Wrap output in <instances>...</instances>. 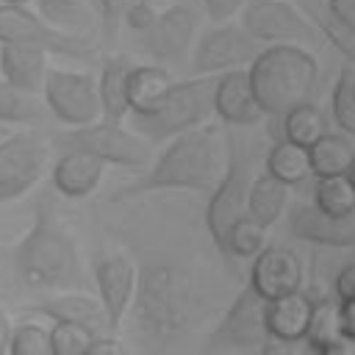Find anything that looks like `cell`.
Segmentation results:
<instances>
[{
	"label": "cell",
	"instance_id": "cell-2",
	"mask_svg": "<svg viewBox=\"0 0 355 355\" xmlns=\"http://www.w3.org/2000/svg\"><path fill=\"white\" fill-rule=\"evenodd\" d=\"M11 261L17 277L31 291H86V272L78 244L44 208H39L33 225L17 241Z\"/></svg>",
	"mask_w": 355,
	"mask_h": 355
},
{
	"label": "cell",
	"instance_id": "cell-20",
	"mask_svg": "<svg viewBox=\"0 0 355 355\" xmlns=\"http://www.w3.org/2000/svg\"><path fill=\"white\" fill-rule=\"evenodd\" d=\"M105 166L108 164H103L100 158H94L89 153L64 150L50 169V180L58 194H64L69 200H80V197H89L100 186Z\"/></svg>",
	"mask_w": 355,
	"mask_h": 355
},
{
	"label": "cell",
	"instance_id": "cell-17",
	"mask_svg": "<svg viewBox=\"0 0 355 355\" xmlns=\"http://www.w3.org/2000/svg\"><path fill=\"white\" fill-rule=\"evenodd\" d=\"M288 230L291 236L324 244V247H355V214L352 216H330L319 211L313 202H294L288 208Z\"/></svg>",
	"mask_w": 355,
	"mask_h": 355
},
{
	"label": "cell",
	"instance_id": "cell-5",
	"mask_svg": "<svg viewBox=\"0 0 355 355\" xmlns=\"http://www.w3.org/2000/svg\"><path fill=\"white\" fill-rule=\"evenodd\" d=\"M214 83L216 75H194L172 83L169 94L153 114L133 116V130L153 144L205 125L214 114Z\"/></svg>",
	"mask_w": 355,
	"mask_h": 355
},
{
	"label": "cell",
	"instance_id": "cell-49",
	"mask_svg": "<svg viewBox=\"0 0 355 355\" xmlns=\"http://www.w3.org/2000/svg\"><path fill=\"white\" fill-rule=\"evenodd\" d=\"M352 92H355V78H352Z\"/></svg>",
	"mask_w": 355,
	"mask_h": 355
},
{
	"label": "cell",
	"instance_id": "cell-22",
	"mask_svg": "<svg viewBox=\"0 0 355 355\" xmlns=\"http://www.w3.org/2000/svg\"><path fill=\"white\" fill-rule=\"evenodd\" d=\"M50 53L33 44H0V78L28 94L42 92Z\"/></svg>",
	"mask_w": 355,
	"mask_h": 355
},
{
	"label": "cell",
	"instance_id": "cell-19",
	"mask_svg": "<svg viewBox=\"0 0 355 355\" xmlns=\"http://www.w3.org/2000/svg\"><path fill=\"white\" fill-rule=\"evenodd\" d=\"M36 311L42 316L53 319V322L78 324V327L89 330L92 336L111 333L100 300L86 294V291H55V294H47L44 300L36 302Z\"/></svg>",
	"mask_w": 355,
	"mask_h": 355
},
{
	"label": "cell",
	"instance_id": "cell-44",
	"mask_svg": "<svg viewBox=\"0 0 355 355\" xmlns=\"http://www.w3.org/2000/svg\"><path fill=\"white\" fill-rule=\"evenodd\" d=\"M327 11L349 28H355V0H327Z\"/></svg>",
	"mask_w": 355,
	"mask_h": 355
},
{
	"label": "cell",
	"instance_id": "cell-28",
	"mask_svg": "<svg viewBox=\"0 0 355 355\" xmlns=\"http://www.w3.org/2000/svg\"><path fill=\"white\" fill-rule=\"evenodd\" d=\"M266 172L286 186H297V183L308 180L313 175L311 161H308V147H300L288 139L277 141L266 155Z\"/></svg>",
	"mask_w": 355,
	"mask_h": 355
},
{
	"label": "cell",
	"instance_id": "cell-11",
	"mask_svg": "<svg viewBox=\"0 0 355 355\" xmlns=\"http://www.w3.org/2000/svg\"><path fill=\"white\" fill-rule=\"evenodd\" d=\"M261 50V42H255L241 25L219 22L194 42L189 58L191 75H222L230 69H247Z\"/></svg>",
	"mask_w": 355,
	"mask_h": 355
},
{
	"label": "cell",
	"instance_id": "cell-21",
	"mask_svg": "<svg viewBox=\"0 0 355 355\" xmlns=\"http://www.w3.org/2000/svg\"><path fill=\"white\" fill-rule=\"evenodd\" d=\"M311 311H313V300L302 291L269 300L263 308V330L269 341L277 344H294L305 338L308 322H311Z\"/></svg>",
	"mask_w": 355,
	"mask_h": 355
},
{
	"label": "cell",
	"instance_id": "cell-7",
	"mask_svg": "<svg viewBox=\"0 0 355 355\" xmlns=\"http://www.w3.org/2000/svg\"><path fill=\"white\" fill-rule=\"evenodd\" d=\"M50 153V136L36 128L0 136V205L25 197L44 178Z\"/></svg>",
	"mask_w": 355,
	"mask_h": 355
},
{
	"label": "cell",
	"instance_id": "cell-41",
	"mask_svg": "<svg viewBox=\"0 0 355 355\" xmlns=\"http://www.w3.org/2000/svg\"><path fill=\"white\" fill-rule=\"evenodd\" d=\"M333 297H336L338 302L355 300V261L347 263V266L336 275V280H333Z\"/></svg>",
	"mask_w": 355,
	"mask_h": 355
},
{
	"label": "cell",
	"instance_id": "cell-34",
	"mask_svg": "<svg viewBox=\"0 0 355 355\" xmlns=\"http://www.w3.org/2000/svg\"><path fill=\"white\" fill-rule=\"evenodd\" d=\"M308 19H311L313 28L322 31V36L355 67V28H349L347 22H341L338 17H333V14L327 11V6H324V8H313V17H308Z\"/></svg>",
	"mask_w": 355,
	"mask_h": 355
},
{
	"label": "cell",
	"instance_id": "cell-37",
	"mask_svg": "<svg viewBox=\"0 0 355 355\" xmlns=\"http://www.w3.org/2000/svg\"><path fill=\"white\" fill-rule=\"evenodd\" d=\"M47 333H50V355H83L89 341L94 338L89 330L67 322H53Z\"/></svg>",
	"mask_w": 355,
	"mask_h": 355
},
{
	"label": "cell",
	"instance_id": "cell-16",
	"mask_svg": "<svg viewBox=\"0 0 355 355\" xmlns=\"http://www.w3.org/2000/svg\"><path fill=\"white\" fill-rule=\"evenodd\" d=\"M263 308L266 300H261L250 286L233 300V305L227 308L219 330L214 333L211 344L222 347V349H247L255 344L269 341L266 330H263Z\"/></svg>",
	"mask_w": 355,
	"mask_h": 355
},
{
	"label": "cell",
	"instance_id": "cell-42",
	"mask_svg": "<svg viewBox=\"0 0 355 355\" xmlns=\"http://www.w3.org/2000/svg\"><path fill=\"white\" fill-rule=\"evenodd\" d=\"M83 355H128V349H125V344L119 338L103 333V336H94L89 341V347H86Z\"/></svg>",
	"mask_w": 355,
	"mask_h": 355
},
{
	"label": "cell",
	"instance_id": "cell-29",
	"mask_svg": "<svg viewBox=\"0 0 355 355\" xmlns=\"http://www.w3.org/2000/svg\"><path fill=\"white\" fill-rule=\"evenodd\" d=\"M347 336L344 333V322H341V302L336 297H322V300H313V311H311V322H308V330H305V341H308V349L316 352L319 347L336 341Z\"/></svg>",
	"mask_w": 355,
	"mask_h": 355
},
{
	"label": "cell",
	"instance_id": "cell-47",
	"mask_svg": "<svg viewBox=\"0 0 355 355\" xmlns=\"http://www.w3.org/2000/svg\"><path fill=\"white\" fill-rule=\"evenodd\" d=\"M347 178H349V183L355 186V158H352V164H349V169H347Z\"/></svg>",
	"mask_w": 355,
	"mask_h": 355
},
{
	"label": "cell",
	"instance_id": "cell-36",
	"mask_svg": "<svg viewBox=\"0 0 355 355\" xmlns=\"http://www.w3.org/2000/svg\"><path fill=\"white\" fill-rule=\"evenodd\" d=\"M8 355H50V333L39 322L11 324Z\"/></svg>",
	"mask_w": 355,
	"mask_h": 355
},
{
	"label": "cell",
	"instance_id": "cell-46",
	"mask_svg": "<svg viewBox=\"0 0 355 355\" xmlns=\"http://www.w3.org/2000/svg\"><path fill=\"white\" fill-rule=\"evenodd\" d=\"M8 341H11V322L0 311V355H8Z\"/></svg>",
	"mask_w": 355,
	"mask_h": 355
},
{
	"label": "cell",
	"instance_id": "cell-35",
	"mask_svg": "<svg viewBox=\"0 0 355 355\" xmlns=\"http://www.w3.org/2000/svg\"><path fill=\"white\" fill-rule=\"evenodd\" d=\"M352 78H355V67H344L338 72V80L333 86V97H330V105H333V119L336 125L355 136V92H352Z\"/></svg>",
	"mask_w": 355,
	"mask_h": 355
},
{
	"label": "cell",
	"instance_id": "cell-14",
	"mask_svg": "<svg viewBox=\"0 0 355 355\" xmlns=\"http://www.w3.org/2000/svg\"><path fill=\"white\" fill-rule=\"evenodd\" d=\"M136 277H139V269H136L133 258L125 255V252L103 255L94 263L97 300H100V305L105 311L111 333L119 330V324L128 316V308H130L133 294H136Z\"/></svg>",
	"mask_w": 355,
	"mask_h": 355
},
{
	"label": "cell",
	"instance_id": "cell-50",
	"mask_svg": "<svg viewBox=\"0 0 355 355\" xmlns=\"http://www.w3.org/2000/svg\"><path fill=\"white\" fill-rule=\"evenodd\" d=\"M0 136H3V130H0Z\"/></svg>",
	"mask_w": 355,
	"mask_h": 355
},
{
	"label": "cell",
	"instance_id": "cell-43",
	"mask_svg": "<svg viewBox=\"0 0 355 355\" xmlns=\"http://www.w3.org/2000/svg\"><path fill=\"white\" fill-rule=\"evenodd\" d=\"M313 355H355V336H341V338L319 347Z\"/></svg>",
	"mask_w": 355,
	"mask_h": 355
},
{
	"label": "cell",
	"instance_id": "cell-26",
	"mask_svg": "<svg viewBox=\"0 0 355 355\" xmlns=\"http://www.w3.org/2000/svg\"><path fill=\"white\" fill-rule=\"evenodd\" d=\"M33 3L39 8V17L64 33L89 36L94 28V11L86 0H33Z\"/></svg>",
	"mask_w": 355,
	"mask_h": 355
},
{
	"label": "cell",
	"instance_id": "cell-18",
	"mask_svg": "<svg viewBox=\"0 0 355 355\" xmlns=\"http://www.w3.org/2000/svg\"><path fill=\"white\" fill-rule=\"evenodd\" d=\"M214 114L236 128H252L263 119V111L252 94L247 69H230L216 75L214 83Z\"/></svg>",
	"mask_w": 355,
	"mask_h": 355
},
{
	"label": "cell",
	"instance_id": "cell-30",
	"mask_svg": "<svg viewBox=\"0 0 355 355\" xmlns=\"http://www.w3.org/2000/svg\"><path fill=\"white\" fill-rule=\"evenodd\" d=\"M313 205L330 216H352L355 214V186L347 175L316 178Z\"/></svg>",
	"mask_w": 355,
	"mask_h": 355
},
{
	"label": "cell",
	"instance_id": "cell-40",
	"mask_svg": "<svg viewBox=\"0 0 355 355\" xmlns=\"http://www.w3.org/2000/svg\"><path fill=\"white\" fill-rule=\"evenodd\" d=\"M244 3L247 0H202V6H205V11H208V17L219 25V22H227V19H233L241 8H244Z\"/></svg>",
	"mask_w": 355,
	"mask_h": 355
},
{
	"label": "cell",
	"instance_id": "cell-23",
	"mask_svg": "<svg viewBox=\"0 0 355 355\" xmlns=\"http://www.w3.org/2000/svg\"><path fill=\"white\" fill-rule=\"evenodd\" d=\"M133 61L128 55H111L103 61L97 78V97H100V119L105 122H125L130 114L128 108V75Z\"/></svg>",
	"mask_w": 355,
	"mask_h": 355
},
{
	"label": "cell",
	"instance_id": "cell-24",
	"mask_svg": "<svg viewBox=\"0 0 355 355\" xmlns=\"http://www.w3.org/2000/svg\"><path fill=\"white\" fill-rule=\"evenodd\" d=\"M172 83L175 80L164 67L133 64V69L128 75V108H130V116L153 114L164 103V97L169 94Z\"/></svg>",
	"mask_w": 355,
	"mask_h": 355
},
{
	"label": "cell",
	"instance_id": "cell-45",
	"mask_svg": "<svg viewBox=\"0 0 355 355\" xmlns=\"http://www.w3.org/2000/svg\"><path fill=\"white\" fill-rule=\"evenodd\" d=\"M341 322H344V333L355 336V300L341 302Z\"/></svg>",
	"mask_w": 355,
	"mask_h": 355
},
{
	"label": "cell",
	"instance_id": "cell-15",
	"mask_svg": "<svg viewBox=\"0 0 355 355\" xmlns=\"http://www.w3.org/2000/svg\"><path fill=\"white\" fill-rule=\"evenodd\" d=\"M302 261L288 247H263L250 266V288L261 300H277L294 291H302Z\"/></svg>",
	"mask_w": 355,
	"mask_h": 355
},
{
	"label": "cell",
	"instance_id": "cell-33",
	"mask_svg": "<svg viewBox=\"0 0 355 355\" xmlns=\"http://www.w3.org/2000/svg\"><path fill=\"white\" fill-rule=\"evenodd\" d=\"M266 247V227L255 222L250 214H244L225 236L222 250H227L236 258H255Z\"/></svg>",
	"mask_w": 355,
	"mask_h": 355
},
{
	"label": "cell",
	"instance_id": "cell-13",
	"mask_svg": "<svg viewBox=\"0 0 355 355\" xmlns=\"http://www.w3.org/2000/svg\"><path fill=\"white\" fill-rule=\"evenodd\" d=\"M250 169L241 164V158L230 155L225 175L214 186V194L205 208V227L214 239V244L222 250L227 230L247 214V191H250Z\"/></svg>",
	"mask_w": 355,
	"mask_h": 355
},
{
	"label": "cell",
	"instance_id": "cell-27",
	"mask_svg": "<svg viewBox=\"0 0 355 355\" xmlns=\"http://www.w3.org/2000/svg\"><path fill=\"white\" fill-rule=\"evenodd\" d=\"M352 158H355V147H352L341 133H322V136L308 147V161H311L313 178L347 175Z\"/></svg>",
	"mask_w": 355,
	"mask_h": 355
},
{
	"label": "cell",
	"instance_id": "cell-9",
	"mask_svg": "<svg viewBox=\"0 0 355 355\" xmlns=\"http://www.w3.org/2000/svg\"><path fill=\"white\" fill-rule=\"evenodd\" d=\"M241 14V28L261 44H313V22L286 0H247Z\"/></svg>",
	"mask_w": 355,
	"mask_h": 355
},
{
	"label": "cell",
	"instance_id": "cell-6",
	"mask_svg": "<svg viewBox=\"0 0 355 355\" xmlns=\"http://www.w3.org/2000/svg\"><path fill=\"white\" fill-rule=\"evenodd\" d=\"M53 150H80L103 164H116V166H130L141 169L153 161V144L141 139L133 128H125L122 122H89L80 128H67L58 136L50 139Z\"/></svg>",
	"mask_w": 355,
	"mask_h": 355
},
{
	"label": "cell",
	"instance_id": "cell-3",
	"mask_svg": "<svg viewBox=\"0 0 355 355\" xmlns=\"http://www.w3.org/2000/svg\"><path fill=\"white\" fill-rule=\"evenodd\" d=\"M136 333L153 349L172 344L191 319V283L172 263H144L128 308Z\"/></svg>",
	"mask_w": 355,
	"mask_h": 355
},
{
	"label": "cell",
	"instance_id": "cell-10",
	"mask_svg": "<svg viewBox=\"0 0 355 355\" xmlns=\"http://www.w3.org/2000/svg\"><path fill=\"white\" fill-rule=\"evenodd\" d=\"M42 94L50 114L67 128H80L100 119L97 80L89 72L50 67L42 83Z\"/></svg>",
	"mask_w": 355,
	"mask_h": 355
},
{
	"label": "cell",
	"instance_id": "cell-12",
	"mask_svg": "<svg viewBox=\"0 0 355 355\" xmlns=\"http://www.w3.org/2000/svg\"><path fill=\"white\" fill-rule=\"evenodd\" d=\"M197 36V14L191 6H169L155 11L153 22L141 31V50L158 64H180L191 55Z\"/></svg>",
	"mask_w": 355,
	"mask_h": 355
},
{
	"label": "cell",
	"instance_id": "cell-1",
	"mask_svg": "<svg viewBox=\"0 0 355 355\" xmlns=\"http://www.w3.org/2000/svg\"><path fill=\"white\" fill-rule=\"evenodd\" d=\"M230 161V141L222 125L205 122L186 133L172 136L164 153L150 164L147 175L130 186V194L166 191V189H214Z\"/></svg>",
	"mask_w": 355,
	"mask_h": 355
},
{
	"label": "cell",
	"instance_id": "cell-25",
	"mask_svg": "<svg viewBox=\"0 0 355 355\" xmlns=\"http://www.w3.org/2000/svg\"><path fill=\"white\" fill-rule=\"evenodd\" d=\"M288 189L291 186L280 183L269 172L255 175L250 180V191H247V214L255 222H261L263 227H272L288 208Z\"/></svg>",
	"mask_w": 355,
	"mask_h": 355
},
{
	"label": "cell",
	"instance_id": "cell-48",
	"mask_svg": "<svg viewBox=\"0 0 355 355\" xmlns=\"http://www.w3.org/2000/svg\"><path fill=\"white\" fill-rule=\"evenodd\" d=\"M0 3H6V6H28L33 0H0Z\"/></svg>",
	"mask_w": 355,
	"mask_h": 355
},
{
	"label": "cell",
	"instance_id": "cell-32",
	"mask_svg": "<svg viewBox=\"0 0 355 355\" xmlns=\"http://www.w3.org/2000/svg\"><path fill=\"white\" fill-rule=\"evenodd\" d=\"M39 119L42 105L36 97L0 78V125H36Z\"/></svg>",
	"mask_w": 355,
	"mask_h": 355
},
{
	"label": "cell",
	"instance_id": "cell-4",
	"mask_svg": "<svg viewBox=\"0 0 355 355\" xmlns=\"http://www.w3.org/2000/svg\"><path fill=\"white\" fill-rule=\"evenodd\" d=\"M316 58L297 44H269L247 67L252 94L263 116H283L300 103H308L316 86Z\"/></svg>",
	"mask_w": 355,
	"mask_h": 355
},
{
	"label": "cell",
	"instance_id": "cell-38",
	"mask_svg": "<svg viewBox=\"0 0 355 355\" xmlns=\"http://www.w3.org/2000/svg\"><path fill=\"white\" fill-rule=\"evenodd\" d=\"M128 6H130V0H94V8H97V17H100V25H103V33L108 39L122 25V14H125Z\"/></svg>",
	"mask_w": 355,
	"mask_h": 355
},
{
	"label": "cell",
	"instance_id": "cell-31",
	"mask_svg": "<svg viewBox=\"0 0 355 355\" xmlns=\"http://www.w3.org/2000/svg\"><path fill=\"white\" fill-rule=\"evenodd\" d=\"M283 133L288 141L300 147H311L322 133H327L324 114L313 103H300L283 114Z\"/></svg>",
	"mask_w": 355,
	"mask_h": 355
},
{
	"label": "cell",
	"instance_id": "cell-39",
	"mask_svg": "<svg viewBox=\"0 0 355 355\" xmlns=\"http://www.w3.org/2000/svg\"><path fill=\"white\" fill-rule=\"evenodd\" d=\"M153 17H155V8H153L150 0H130V6H128L125 14H122V22H125L130 31L141 33V31L153 22Z\"/></svg>",
	"mask_w": 355,
	"mask_h": 355
},
{
	"label": "cell",
	"instance_id": "cell-8",
	"mask_svg": "<svg viewBox=\"0 0 355 355\" xmlns=\"http://www.w3.org/2000/svg\"><path fill=\"white\" fill-rule=\"evenodd\" d=\"M0 44H33L55 55L92 61L94 44L89 36H72L50 22H44L28 6H6L0 3Z\"/></svg>",
	"mask_w": 355,
	"mask_h": 355
}]
</instances>
